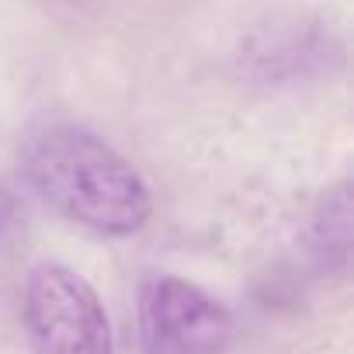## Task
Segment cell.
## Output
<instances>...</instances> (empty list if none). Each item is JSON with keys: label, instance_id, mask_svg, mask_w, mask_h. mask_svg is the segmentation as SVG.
<instances>
[{"label": "cell", "instance_id": "2", "mask_svg": "<svg viewBox=\"0 0 354 354\" xmlns=\"http://www.w3.org/2000/svg\"><path fill=\"white\" fill-rule=\"evenodd\" d=\"M25 326L35 354H115L97 292L63 264H39L28 274Z\"/></svg>", "mask_w": 354, "mask_h": 354}, {"label": "cell", "instance_id": "1", "mask_svg": "<svg viewBox=\"0 0 354 354\" xmlns=\"http://www.w3.org/2000/svg\"><path fill=\"white\" fill-rule=\"evenodd\" d=\"M25 170L56 212L104 236H129L153 212L142 174L101 136L77 125H56L32 139Z\"/></svg>", "mask_w": 354, "mask_h": 354}, {"label": "cell", "instance_id": "4", "mask_svg": "<svg viewBox=\"0 0 354 354\" xmlns=\"http://www.w3.org/2000/svg\"><path fill=\"white\" fill-rule=\"evenodd\" d=\"M8 216H11V202H8L4 195H0V226L8 223Z\"/></svg>", "mask_w": 354, "mask_h": 354}, {"label": "cell", "instance_id": "3", "mask_svg": "<svg viewBox=\"0 0 354 354\" xmlns=\"http://www.w3.org/2000/svg\"><path fill=\"white\" fill-rule=\"evenodd\" d=\"M139 333L146 354H223L233 319L198 285L153 274L139 288Z\"/></svg>", "mask_w": 354, "mask_h": 354}]
</instances>
